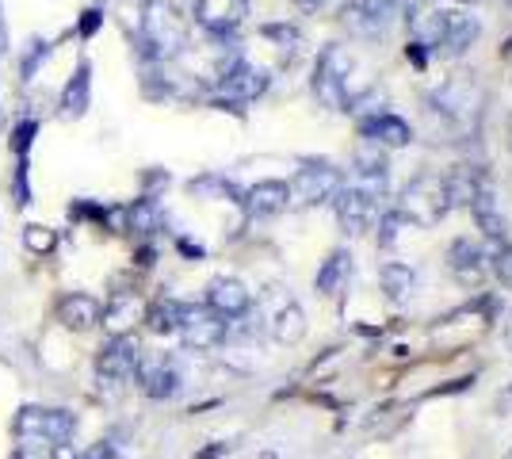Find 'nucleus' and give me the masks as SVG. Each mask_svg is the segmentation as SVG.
Wrapping results in <instances>:
<instances>
[{
	"label": "nucleus",
	"mask_w": 512,
	"mask_h": 459,
	"mask_svg": "<svg viewBox=\"0 0 512 459\" xmlns=\"http://www.w3.org/2000/svg\"><path fill=\"white\" fill-rule=\"evenodd\" d=\"M180 310H184L180 299H153V303L146 306V314H142V322H146V329L157 333V337H169V333L180 329Z\"/></svg>",
	"instance_id": "26"
},
{
	"label": "nucleus",
	"mask_w": 512,
	"mask_h": 459,
	"mask_svg": "<svg viewBox=\"0 0 512 459\" xmlns=\"http://www.w3.org/2000/svg\"><path fill=\"white\" fill-rule=\"evenodd\" d=\"M180 253H188V257H195V261H203V245H195V241L180 238Z\"/></svg>",
	"instance_id": "42"
},
{
	"label": "nucleus",
	"mask_w": 512,
	"mask_h": 459,
	"mask_svg": "<svg viewBox=\"0 0 512 459\" xmlns=\"http://www.w3.org/2000/svg\"><path fill=\"white\" fill-rule=\"evenodd\" d=\"M444 184H448V196H451V211L455 207H467L478 199L482 188H490V176L482 173V169H474V165H455L451 176H444Z\"/></svg>",
	"instance_id": "22"
},
{
	"label": "nucleus",
	"mask_w": 512,
	"mask_h": 459,
	"mask_svg": "<svg viewBox=\"0 0 512 459\" xmlns=\"http://www.w3.org/2000/svg\"><path fill=\"white\" fill-rule=\"evenodd\" d=\"M490 272L501 280V287L512 291V241H497L490 253Z\"/></svg>",
	"instance_id": "30"
},
{
	"label": "nucleus",
	"mask_w": 512,
	"mask_h": 459,
	"mask_svg": "<svg viewBox=\"0 0 512 459\" xmlns=\"http://www.w3.org/2000/svg\"><path fill=\"white\" fill-rule=\"evenodd\" d=\"M180 341H184V349H195V352H207V349H218L226 337H230V322L222 318V314H214L207 303H184L180 310Z\"/></svg>",
	"instance_id": "5"
},
{
	"label": "nucleus",
	"mask_w": 512,
	"mask_h": 459,
	"mask_svg": "<svg viewBox=\"0 0 512 459\" xmlns=\"http://www.w3.org/2000/svg\"><path fill=\"white\" fill-rule=\"evenodd\" d=\"M260 35H264V39H272L279 50H291V54L302 46V35L295 31V27H287V23H264V27H260Z\"/></svg>",
	"instance_id": "32"
},
{
	"label": "nucleus",
	"mask_w": 512,
	"mask_h": 459,
	"mask_svg": "<svg viewBox=\"0 0 512 459\" xmlns=\"http://www.w3.org/2000/svg\"><path fill=\"white\" fill-rule=\"evenodd\" d=\"M505 333H509V345H512V322H509V329H505Z\"/></svg>",
	"instance_id": "46"
},
{
	"label": "nucleus",
	"mask_w": 512,
	"mask_h": 459,
	"mask_svg": "<svg viewBox=\"0 0 512 459\" xmlns=\"http://www.w3.org/2000/svg\"><path fill=\"white\" fill-rule=\"evenodd\" d=\"M356 4H360V8L367 12V16H371V20L383 23V27H386V23L398 16V8H402L406 0H356Z\"/></svg>",
	"instance_id": "33"
},
{
	"label": "nucleus",
	"mask_w": 512,
	"mask_h": 459,
	"mask_svg": "<svg viewBox=\"0 0 512 459\" xmlns=\"http://www.w3.org/2000/svg\"><path fill=\"white\" fill-rule=\"evenodd\" d=\"M409 39L421 43L428 54H440L444 31H448V8H432V4H409Z\"/></svg>",
	"instance_id": "15"
},
{
	"label": "nucleus",
	"mask_w": 512,
	"mask_h": 459,
	"mask_svg": "<svg viewBox=\"0 0 512 459\" xmlns=\"http://www.w3.org/2000/svg\"><path fill=\"white\" fill-rule=\"evenodd\" d=\"M478 35H482L478 16H470V12H463V8H448V31H444V46H440V54L459 58V54H467L470 46L478 43Z\"/></svg>",
	"instance_id": "20"
},
{
	"label": "nucleus",
	"mask_w": 512,
	"mask_h": 459,
	"mask_svg": "<svg viewBox=\"0 0 512 459\" xmlns=\"http://www.w3.org/2000/svg\"><path fill=\"white\" fill-rule=\"evenodd\" d=\"M23 245L31 249V253H39V257H46V253H54L58 249V230H50V226H23Z\"/></svg>",
	"instance_id": "29"
},
{
	"label": "nucleus",
	"mask_w": 512,
	"mask_h": 459,
	"mask_svg": "<svg viewBox=\"0 0 512 459\" xmlns=\"http://www.w3.org/2000/svg\"><path fill=\"white\" fill-rule=\"evenodd\" d=\"M81 459H123V456H119L111 444H96V448H92L88 456H81Z\"/></svg>",
	"instance_id": "41"
},
{
	"label": "nucleus",
	"mask_w": 512,
	"mask_h": 459,
	"mask_svg": "<svg viewBox=\"0 0 512 459\" xmlns=\"http://www.w3.org/2000/svg\"><path fill=\"white\" fill-rule=\"evenodd\" d=\"M249 16V0H195V23L218 39L234 35Z\"/></svg>",
	"instance_id": "13"
},
{
	"label": "nucleus",
	"mask_w": 512,
	"mask_h": 459,
	"mask_svg": "<svg viewBox=\"0 0 512 459\" xmlns=\"http://www.w3.org/2000/svg\"><path fill=\"white\" fill-rule=\"evenodd\" d=\"M341 188L344 173L333 161H302V169L291 180V199L299 207H318V203H333Z\"/></svg>",
	"instance_id": "4"
},
{
	"label": "nucleus",
	"mask_w": 512,
	"mask_h": 459,
	"mask_svg": "<svg viewBox=\"0 0 512 459\" xmlns=\"http://www.w3.org/2000/svg\"><path fill=\"white\" fill-rule=\"evenodd\" d=\"M50 459H81V456H77L73 440H62V444H50Z\"/></svg>",
	"instance_id": "40"
},
{
	"label": "nucleus",
	"mask_w": 512,
	"mask_h": 459,
	"mask_svg": "<svg viewBox=\"0 0 512 459\" xmlns=\"http://www.w3.org/2000/svg\"><path fill=\"white\" fill-rule=\"evenodd\" d=\"M470 215H474L478 230H482L490 241H509V222H505V215H501V203H497V196H493V184L478 192V199L470 203Z\"/></svg>",
	"instance_id": "23"
},
{
	"label": "nucleus",
	"mask_w": 512,
	"mask_h": 459,
	"mask_svg": "<svg viewBox=\"0 0 512 459\" xmlns=\"http://www.w3.org/2000/svg\"><path fill=\"white\" fill-rule=\"evenodd\" d=\"M142 314H146V306L138 295H119L111 306H104V322L100 326L111 329V337H119V333H127L134 322H142Z\"/></svg>",
	"instance_id": "25"
},
{
	"label": "nucleus",
	"mask_w": 512,
	"mask_h": 459,
	"mask_svg": "<svg viewBox=\"0 0 512 459\" xmlns=\"http://www.w3.org/2000/svg\"><path fill=\"white\" fill-rule=\"evenodd\" d=\"M448 268L463 287H482L490 276V253L470 238H455L448 245Z\"/></svg>",
	"instance_id": "12"
},
{
	"label": "nucleus",
	"mask_w": 512,
	"mask_h": 459,
	"mask_svg": "<svg viewBox=\"0 0 512 459\" xmlns=\"http://www.w3.org/2000/svg\"><path fill=\"white\" fill-rule=\"evenodd\" d=\"M333 203H337V222H341V230L348 234V238H352V234H363V230H371V222L379 219V203L360 196L352 184H344Z\"/></svg>",
	"instance_id": "16"
},
{
	"label": "nucleus",
	"mask_w": 512,
	"mask_h": 459,
	"mask_svg": "<svg viewBox=\"0 0 512 459\" xmlns=\"http://www.w3.org/2000/svg\"><path fill=\"white\" fill-rule=\"evenodd\" d=\"M352 54L344 46H325L314 66V96L318 104H325L329 111H352L356 108V92H352Z\"/></svg>",
	"instance_id": "2"
},
{
	"label": "nucleus",
	"mask_w": 512,
	"mask_h": 459,
	"mask_svg": "<svg viewBox=\"0 0 512 459\" xmlns=\"http://www.w3.org/2000/svg\"><path fill=\"white\" fill-rule=\"evenodd\" d=\"M138 356H142V349H138V341L130 333L111 337L104 349L96 352V375H100V383H107V387L130 383L134 372H138Z\"/></svg>",
	"instance_id": "7"
},
{
	"label": "nucleus",
	"mask_w": 512,
	"mask_h": 459,
	"mask_svg": "<svg viewBox=\"0 0 512 459\" xmlns=\"http://www.w3.org/2000/svg\"><path fill=\"white\" fill-rule=\"evenodd\" d=\"M134 379H138L142 394H146V398H153V402L176 398V394H180V387H184V375H180V368H176V360H172V356H165V352L138 356V372H134Z\"/></svg>",
	"instance_id": "9"
},
{
	"label": "nucleus",
	"mask_w": 512,
	"mask_h": 459,
	"mask_svg": "<svg viewBox=\"0 0 512 459\" xmlns=\"http://www.w3.org/2000/svg\"><path fill=\"white\" fill-rule=\"evenodd\" d=\"M35 134H39V123H35V119H23L20 127L12 131V142H8L12 153H16V157H27L31 146H35Z\"/></svg>",
	"instance_id": "34"
},
{
	"label": "nucleus",
	"mask_w": 512,
	"mask_h": 459,
	"mask_svg": "<svg viewBox=\"0 0 512 459\" xmlns=\"http://www.w3.org/2000/svg\"><path fill=\"white\" fill-rule=\"evenodd\" d=\"M12 459H50V452H46V448H39V444H20Z\"/></svg>",
	"instance_id": "39"
},
{
	"label": "nucleus",
	"mask_w": 512,
	"mask_h": 459,
	"mask_svg": "<svg viewBox=\"0 0 512 459\" xmlns=\"http://www.w3.org/2000/svg\"><path fill=\"white\" fill-rule=\"evenodd\" d=\"M379 280H383L386 295H390L394 303H402L406 295H413V287H417V272H413L409 264L390 261V264H383V268H379Z\"/></svg>",
	"instance_id": "28"
},
{
	"label": "nucleus",
	"mask_w": 512,
	"mask_h": 459,
	"mask_svg": "<svg viewBox=\"0 0 512 459\" xmlns=\"http://www.w3.org/2000/svg\"><path fill=\"white\" fill-rule=\"evenodd\" d=\"M409 230V222L398 215V207L394 211H386V215H379V245L383 249H390V245H398V238Z\"/></svg>",
	"instance_id": "31"
},
{
	"label": "nucleus",
	"mask_w": 512,
	"mask_h": 459,
	"mask_svg": "<svg viewBox=\"0 0 512 459\" xmlns=\"http://www.w3.org/2000/svg\"><path fill=\"white\" fill-rule=\"evenodd\" d=\"M46 54H50V46H46V43H35V50H27V58H23V77H27V81L39 73V66H43Z\"/></svg>",
	"instance_id": "37"
},
{
	"label": "nucleus",
	"mask_w": 512,
	"mask_h": 459,
	"mask_svg": "<svg viewBox=\"0 0 512 459\" xmlns=\"http://www.w3.org/2000/svg\"><path fill=\"white\" fill-rule=\"evenodd\" d=\"M8 50V23H4V8H0V54Z\"/></svg>",
	"instance_id": "43"
},
{
	"label": "nucleus",
	"mask_w": 512,
	"mask_h": 459,
	"mask_svg": "<svg viewBox=\"0 0 512 459\" xmlns=\"http://www.w3.org/2000/svg\"><path fill=\"white\" fill-rule=\"evenodd\" d=\"M203 303L211 306L214 314H222V318L230 322V318H245V314H249L253 295H249V287L241 284L237 276H214L211 284H207Z\"/></svg>",
	"instance_id": "14"
},
{
	"label": "nucleus",
	"mask_w": 512,
	"mask_h": 459,
	"mask_svg": "<svg viewBox=\"0 0 512 459\" xmlns=\"http://www.w3.org/2000/svg\"><path fill=\"white\" fill-rule=\"evenodd\" d=\"M161 226V207H157V196H142L127 207V230L138 234V238H150Z\"/></svg>",
	"instance_id": "27"
},
{
	"label": "nucleus",
	"mask_w": 512,
	"mask_h": 459,
	"mask_svg": "<svg viewBox=\"0 0 512 459\" xmlns=\"http://www.w3.org/2000/svg\"><path fill=\"white\" fill-rule=\"evenodd\" d=\"M12 199L16 207L31 203V184H27V157H16V176H12Z\"/></svg>",
	"instance_id": "35"
},
{
	"label": "nucleus",
	"mask_w": 512,
	"mask_h": 459,
	"mask_svg": "<svg viewBox=\"0 0 512 459\" xmlns=\"http://www.w3.org/2000/svg\"><path fill=\"white\" fill-rule=\"evenodd\" d=\"M501 58H509V62H512V35L505 39V46H501Z\"/></svg>",
	"instance_id": "45"
},
{
	"label": "nucleus",
	"mask_w": 512,
	"mask_h": 459,
	"mask_svg": "<svg viewBox=\"0 0 512 459\" xmlns=\"http://www.w3.org/2000/svg\"><path fill=\"white\" fill-rule=\"evenodd\" d=\"M302 12H318V8H325V0H295Z\"/></svg>",
	"instance_id": "44"
},
{
	"label": "nucleus",
	"mask_w": 512,
	"mask_h": 459,
	"mask_svg": "<svg viewBox=\"0 0 512 459\" xmlns=\"http://www.w3.org/2000/svg\"><path fill=\"white\" fill-rule=\"evenodd\" d=\"M352 276V253L348 249H333L325 261H321L318 276H314V287L321 295H341V287L348 284Z\"/></svg>",
	"instance_id": "24"
},
{
	"label": "nucleus",
	"mask_w": 512,
	"mask_h": 459,
	"mask_svg": "<svg viewBox=\"0 0 512 459\" xmlns=\"http://www.w3.org/2000/svg\"><path fill=\"white\" fill-rule=\"evenodd\" d=\"M88 108H92V66L81 62V66L73 69V77L65 81L58 111H62V119H81Z\"/></svg>",
	"instance_id": "21"
},
{
	"label": "nucleus",
	"mask_w": 512,
	"mask_h": 459,
	"mask_svg": "<svg viewBox=\"0 0 512 459\" xmlns=\"http://www.w3.org/2000/svg\"><path fill=\"white\" fill-rule=\"evenodd\" d=\"M58 314H62V322L69 329L85 333V329H96L104 322V303L96 295H85V291H69L58 303Z\"/></svg>",
	"instance_id": "19"
},
{
	"label": "nucleus",
	"mask_w": 512,
	"mask_h": 459,
	"mask_svg": "<svg viewBox=\"0 0 512 459\" xmlns=\"http://www.w3.org/2000/svg\"><path fill=\"white\" fill-rule=\"evenodd\" d=\"M16 437H31V440H46V444H62V440H73L77 433V417L69 410H50V406H23L16 414Z\"/></svg>",
	"instance_id": "6"
},
{
	"label": "nucleus",
	"mask_w": 512,
	"mask_h": 459,
	"mask_svg": "<svg viewBox=\"0 0 512 459\" xmlns=\"http://www.w3.org/2000/svg\"><path fill=\"white\" fill-rule=\"evenodd\" d=\"M463 4H478V0H463Z\"/></svg>",
	"instance_id": "48"
},
{
	"label": "nucleus",
	"mask_w": 512,
	"mask_h": 459,
	"mask_svg": "<svg viewBox=\"0 0 512 459\" xmlns=\"http://www.w3.org/2000/svg\"><path fill=\"white\" fill-rule=\"evenodd\" d=\"M505 459H512V452H509V456H505Z\"/></svg>",
	"instance_id": "49"
},
{
	"label": "nucleus",
	"mask_w": 512,
	"mask_h": 459,
	"mask_svg": "<svg viewBox=\"0 0 512 459\" xmlns=\"http://www.w3.org/2000/svg\"><path fill=\"white\" fill-rule=\"evenodd\" d=\"M268 329L279 345H299L306 337V314L291 295H276L272 299V314H268Z\"/></svg>",
	"instance_id": "18"
},
{
	"label": "nucleus",
	"mask_w": 512,
	"mask_h": 459,
	"mask_svg": "<svg viewBox=\"0 0 512 459\" xmlns=\"http://www.w3.org/2000/svg\"><path fill=\"white\" fill-rule=\"evenodd\" d=\"M344 184H352L360 196L375 199V203H383L386 199V188H390V165H386L383 150H360L356 153V161H352V173L344 176Z\"/></svg>",
	"instance_id": "11"
},
{
	"label": "nucleus",
	"mask_w": 512,
	"mask_h": 459,
	"mask_svg": "<svg viewBox=\"0 0 512 459\" xmlns=\"http://www.w3.org/2000/svg\"><path fill=\"white\" fill-rule=\"evenodd\" d=\"M398 215L409 222V226H440V222L451 215V196L448 184L440 176H417L402 188V199H398Z\"/></svg>",
	"instance_id": "3"
},
{
	"label": "nucleus",
	"mask_w": 512,
	"mask_h": 459,
	"mask_svg": "<svg viewBox=\"0 0 512 459\" xmlns=\"http://www.w3.org/2000/svg\"><path fill=\"white\" fill-rule=\"evenodd\" d=\"M478 108H482V88L467 81V77H451V81H444L432 92V111H440L444 119L459 123V127H467L470 119L478 115Z\"/></svg>",
	"instance_id": "8"
},
{
	"label": "nucleus",
	"mask_w": 512,
	"mask_h": 459,
	"mask_svg": "<svg viewBox=\"0 0 512 459\" xmlns=\"http://www.w3.org/2000/svg\"><path fill=\"white\" fill-rule=\"evenodd\" d=\"M188 50V23L169 0H146L142 8V54L150 62H172Z\"/></svg>",
	"instance_id": "1"
},
{
	"label": "nucleus",
	"mask_w": 512,
	"mask_h": 459,
	"mask_svg": "<svg viewBox=\"0 0 512 459\" xmlns=\"http://www.w3.org/2000/svg\"><path fill=\"white\" fill-rule=\"evenodd\" d=\"M241 207H245L253 219L283 215V211L291 207V184H287V180H256L253 188L241 196Z\"/></svg>",
	"instance_id": "17"
},
{
	"label": "nucleus",
	"mask_w": 512,
	"mask_h": 459,
	"mask_svg": "<svg viewBox=\"0 0 512 459\" xmlns=\"http://www.w3.org/2000/svg\"><path fill=\"white\" fill-rule=\"evenodd\" d=\"M406 58H409V62H413V66H417V69H425V66H428V58H432V54H428V50H425V46H421V43H413V39H409Z\"/></svg>",
	"instance_id": "38"
},
{
	"label": "nucleus",
	"mask_w": 512,
	"mask_h": 459,
	"mask_svg": "<svg viewBox=\"0 0 512 459\" xmlns=\"http://www.w3.org/2000/svg\"><path fill=\"white\" fill-rule=\"evenodd\" d=\"M100 23H104V12H100V8H85V12H81V23H77V35H81V39H92V35L100 31Z\"/></svg>",
	"instance_id": "36"
},
{
	"label": "nucleus",
	"mask_w": 512,
	"mask_h": 459,
	"mask_svg": "<svg viewBox=\"0 0 512 459\" xmlns=\"http://www.w3.org/2000/svg\"><path fill=\"white\" fill-rule=\"evenodd\" d=\"M356 131L360 138H367V146H375V150H406L409 142H413V127H409L402 115H394V111H379L371 108L367 115L356 119Z\"/></svg>",
	"instance_id": "10"
},
{
	"label": "nucleus",
	"mask_w": 512,
	"mask_h": 459,
	"mask_svg": "<svg viewBox=\"0 0 512 459\" xmlns=\"http://www.w3.org/2000/svg\"><path fill=\"white\" fill-rule=\"evenodd\" d=\"M406 4H425V0H406Z\"/></svg>",
	"instance_id": "47"
}]
</instances>
